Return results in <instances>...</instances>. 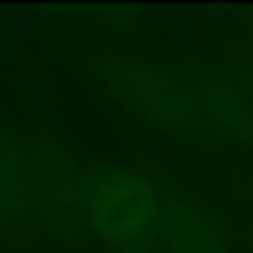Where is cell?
<instances>
[{
    "label": "cell",
    "instance_id": "cell-1",
    "mask_svg": "<svg viewBox=\"0 0 253 253\" xmlns=\"http://www.w3.org/2000/svg\"><path fill=\"white\" fill-rule=\"evenodd\" d=\"M93 74L120 106L164 136L191 142L196 147H218L223 139L215 133L199 109L191 87L171 66L142 55L101 49L87 63Z\"/></svg>",
    "mask_w": 253,
    "mask_h": 253
},
{
    "label": "cell",
    "instance_id": "cell-2",
    "mask_svg": "<svg viewBox=\"0 0 253 253\" xmlns=\"http://www.w3.org/2000/svg\"><path fill=\"white\" fill-rule=\"evenodd\" d=\"M90 231L109 251L158 245L161 191L142 169L123 161H95L84 171Z\"/></svg>",
    "mask_w": 253,
    "mask_h": 253
},
{
    "label": "cell",
    "instance_id": "cell-3",
    "mask_svg": "<svg viewBox=\"0 0 253 253\" xmlns=\"http://www.w3.org/2000/svg\"><path fill=\"white\" fill-rule=\"evenodd\" d=\"M25 147L30 155V191L36 212L63 237H84L90 231L87 220V185L84 174L71 166L63 139L49 126H39Z\"/></svg>",
    "mask_w": 253,
    "mask_h": 253
},
{
    "label": "cell",
    "instance_id": "cell-4",
    "mask_svg": "<svg viewBox=\"0 0 253 253\" xmlns=\"http://www.w3.org/2000/svg\"><path fill=\"white\" fill-rule=\"evenodd\" d=\"M161 234L164 253H231L226 231L210 204L182 182L161 177Z\"/></svg>",
    "mask_w": 253,
    "mask_h": 253
},
{
    "label": "cell",
    "instance_id": "cell-5",
    "mask_svg": "<svg viewBox=\"0 0 253 253\" xmlns=\"http://www.w3.org/2000/svg\"><path fill=\"white\" fill-rule=\"evenodd\" d=\"M171 68L191 87L193 98L199 101V109L215 128V133L223 142L253 155V115L245 106V98L234 79L220 68H210L196 57H185Z\"/></svg>",
    "mask_w": 253,
    "mask_h": 253
},
{
    "label": "cell",
    "instance_id": "cell-6",
    "mask_svg": "<svg viewBox=\"0 0 253 253\" xmlns=\"http://www.w3.org/2000/svg\"><path fill=\"white\" fill-rule=\"evenodd\" d=\"M30 155L25 139L0 126V234H19L36 218V202L30 191Z\"/></svg>",
    "mask_w": 253,
    "mask_h": 253
},
{
    "label": "cell",
    "instance_id": "cell-7",
    "mask_svg": "<svg viewBox=\"0 0 253 253\" xmlns=\"http://www.w3.org/2000/svg\"><path fill=\"white\" fill-rule=\"evenodd\" d=\"M229 63L231 66L226 74L234 79V84L240 87L242 98H245V106L253 115V55L248 52V55H242V57H231Z\"/></svg>",
    "mask_w": 253,
    "mask_h": 253
},
{
    "label": "cell",
    "instance_id": "cell-8",
    "mask_svg": "<svg viewBox=\"0 0 253 253\" xmlns=\"http://www.w3.org/2000/svg\"><path fill=\"white\" fill-rule=\"evenodd\" d=\"M242 28H245V36H248V52L253 55V11H248V17L242 19Z\"/></svg>",
    "mask_w": 253,
    "mask_h": 253
},
{
    "label": "cell",
    "instance_id": "cell-9",
    "mask_svg": "<svg viewBox=\"0 0 253 253\" xmlns=\"http://www.w3.org/2000/svg\"><path fill=\"white\" fill-rule=\"evenodd\" d=\"M126 253H161L155 245H150V248H136V251H126Z\"/></svg>",
    "mask_w": 253,
    "mask_h": 253
}]
</instances>
